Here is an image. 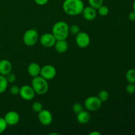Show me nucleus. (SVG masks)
Returning a JSON list of instances; mask_svg holds the SVG:
<instances>
[{"mask_svg": "<svg viewBox=\"0 0 135 135\" xmlns=\"http://www.w3.org/2000/svg\"><path fill=\"white\" fill-rule=\"evenodd\" d=\"M62 7L66 14L76 16L82 13L84 5L82 0H65Z\"/></svg>", "mask_w": 135, "mask_h": 135, "instance_id": "nucleus-1", "label": "nucleus"}, {"mask_svg": "<svg viewBox=\"0 0 135 135\" xmlns=\"http://www.w3.org/2000/svg\"><path fill=\"white\" fill-rule=\"evenodd\" d=\"M52 34L57 40H66L69 34V26L65 21H58L53 26Z\"/></svg>", "mask_w": 135, "mask_h": 135, "instance_id": "nucleus-2", "label": "nucleus"}, {"mask_svg": "<svg viewBox=\"0 0 135 135\" xmlns=\"http://www.w3.org/2000/svg\"><path fill=\"white\" fill-rule=\"evenodd\" d=\"M31 86L35 93L38 95H44L46 94L49 88L47 80L40 75L33 77Z\"/></svg>", "mask_w": 135, "mask_h": 135, "instance_id": "nucleus-3", "label": "nucleus"}, {"mask_svg": "<svg viewBox=\"0 0 135 135\" xmlns=\"http://www.w3.org/2000/svg\"><path fill=\"white\" fill-rule=\"evenodd\" d=\"M39 38L38 32L35 29H28L24 34L22 40L27 46H33L37 43Z\"/></svg>", "mask_w": 135, "mask_h": 135, "instance_id": "nucleus-4", "label": "nucleus"}, {"mask_svg": "<svg viewBox=\"0 0 135 135\" xmlns=\"http://www.w3.org/2000/svg\"><path fill=\"white\" fill-rule=\"evenodd\" d=\"M102 104V102L98 96H90L84 101V106L88 112H94L98 110L101 108Z\"/></svg>", "mask_w": 135, "mask_h": 135, "instance_id": "nucleus-5", "label": "nucleus"}, {"mask_svg": "<svg viewBox=\"0 0 135 135\" xmlns=\"http://www.w3.org/2000/svg\"><path fill=\"white\" fill-rule=\"evenodd\" d=\"M57 71L55 67L51 65H46L41 67L40 75L47 80H51L55 76Z\"/></svg>", "mask_w": 135, "mask_h": 135, "instance_id": "nucleus-6", "label": "nucleus"}, {"mask_svg": "<svg viewBox=\"0 0 135 135\" xmlns=\"http://www.w3.org/2000/svg\"><path fill=\"white\" fill-rule=\"evenodd\" d=\"M75 42H76V45L79 47L85 48L89 46L90 43V38L89 35L86 32H80L76 35Z\"/></svg>", "mask_w": 135, "mask_h": 135, "instance_id": "nucleus-7", "label": "nucleus"}, {"mask_svg": "<svg viewBox=\"0 0 135 135\" xmlns=\"http://www.w3.org/2000/svg\"><path fill=\"white\" fill-rule=\"evenodd\" d=\"M19 94L23 100L30 101L34 98L36 93L32 86L24 85L20 88Z\"/></svg>", "mask_w": 135, "mask_h": 135, "instance_id": "nucleus-8", "label": "nucleus"}, {"mask_svg": "<svg viewBox=\"0 0 135 135\" xmlns=\"http://www.w3.org/2000/svg\"><path fill=\"white\" fill-rule=\"evenodd\" d=\"M38 118L42 125L47 126L50 125L53 121V116L51 112L47 109H42L38 113Z\"/></svg>", "mask_w": 135, "mask_h": 135, "instance_id": "nucleus-9", "label": "nucleus"}, {"mask_svg": "<svg viewBox=\"0 0 135 135\" xmlns=\"http://www.w3.org/2000/svg\"><path fill=\"white\" fill-rule=\"evenodd\" d=\"M57 40L52 33H45L40 38V42L45 47H51L54 46Z\"/></svg>", "mask_w": 135, "mask_h": 135, "instance_id": "nucleus-10", "label": "nucleus"}, {"mask_svg": "<svg viewBox=\"0 0 135 135\" xmlns=\"http://www.w3.org/2000/svg\"><path fill=\"white\" fill-rule=\"evenodd\" d=\"M4 119L7 125L13 126V125H17L19 122L20 116L17 112L15 111H10L5 114Z\"/></svg>", "mask_w": 135, "mask_h": 135, "instance_id": "nucleus-11", "label": "nucleus"}, {"mask_svg": "<svg viewBox=\"0 0 135 135\" xmlns=\"http://www.w3.org/2000/svg\"><path fill=\"white\" fill-rule=\"evenodd\" d=\"M82 14H83V17L86 21H93L94 19L96 18L97 12H96V9L91 6H88L84 8L83 12H82Z\"/></svg>", "mask_w": 135, "mask_h": 135, "instance_id": "nucleus-12", "label": "nucleus"}, {"mask_svg": "<svg viewBox=\"0 0 135 135\" xmlns=\"http://www.w3.org/2000/svg\"><path fill=\"white\" fill-rule=\"evenodd\" d=\"M12 64L7 59H2L0 61V75L6 76L11 73Z\"/></svg>", "mask_w": 135, "mask_h": 135, "instance_id": "nucleus-13", "label": "nucleus"}, {"mask_svg": "<svg viewBox=\"0 0 135 135\" xmlns=\"http://www.w3.org/2000/svg\"><path fill=\"white\" fill-rule=\"evenodd\" d=\"M54 47L58 53L63 54L66 52L68 49V43L65 40H56Z\"/></svg>", "mask_w": 135, "mask_h": 135, "instance_id": "nucleus-14", "label": "nucleus"}, {"mask_svg": "<svg viewBox=\"0 0 135 135\" xmlns=\"http://www.w3.org/2000/svg\"><path fill=\"white\" fill-rule=\"evenodd\" d=\"M28 73L29 75H30L32 77H35V76L40 75V73L41 67L39 65V64L36 63H31L28 67Z\"/></svg>", "mask_w": 135, "mask_h": 135, "instance_id": "nucleus-15", "label": "nucleus"}, {"mask_svg": "<svg viewBox=\"0 0 135 135\" xmlns=\"http://www.w3.org/2000/svg\"><path fill=\"white\" fill-rule=\"evenodd\" d=\"M76 115H77L76 119H77L78 122L81 124L87 123L90 119V113L88 110H83Z\"/></svg>", "mask_w": 135, "mask_h": 135, "instance_id": "nucleus-16", "label": "nucleus"}, {"mask_svg": "<svg viewBox=\"0 0 135 135\" xmlns=\"http://www.w3.org/2000/svg\"><path fill=\"white\" fill-rule=\"evenodd\" d=\"M8 82L5 76L0 75V94L5 92L8 86Z\"/></svg>", "mask_w": 135, "mask_h": 135, "instance_id": "nucleus-17", "label": "nucleus"}, {"mask_svg": "<svg viewBox=\"0 0 135 135\" xmlns=\"http://www.w3.org/2000/svg\"><path fill=\"white\" fill-rule=\"evenodd\" d=\"M126 79L129 83H135V69H131L128 70L126 73Z\"/></svg>", "mask_w": 135, "mask_h": 135, "instance_id": "nucleus-18", "label": "nucleus"}, {"mask_svg": "<svg viewBox=\"0 0 135 135\" xmlns=\"http://www.w3.org/2000/svg\"><path fill=\"white\" fill-rule=\"evenodd\" d=\"M88 1L90 6L96 9H98L100 6H102L104 3V0H88Z\"/></svg>", "mask_w": 135, "mask_h": 135, "instance_id": "nucleus-19", "label": "nucleus"}, {"mask_svg": "<svg viewBox=\"0 0 135 135\" xmlns=\"http://www.w3.org/2000/svg\"><path fill=\"white\" fill-rule=\"evenodd\" d=\"M98 11L99 15L100 16H102V17H105V16L108 15L109 10L108 7H107L106 5H102L98 9Z\"/></svg>", "mask_w": 135, "mask_h": 135, "instance_id": "nucleus-20", "label": "nucleus"}, {"mask_svg": "<svg viewBox=\"0 0 135 135\" xmlns=\"http://www.w3.org/2000/svg\"><path fill=\"white\" fill-rule=\"evenodd\" d=\"M109 96V95L108 91L105 90H101L99 92L98 95V97L103 102H105L108 100Z\"/></svg>", "mask_w": 135, "mask_h": 135, "instance_id": "nucleus-21", "label": "nucleus"}, {"mask_svg": "<svg viewBox=\"0 0 135 135\" xmlns=\"http://www.w3.org/2000/svg\"><path fill=\"white\" fill-rule=\"evenodd\" d=\"M32 108L34 112L39 113L41 110L43 109V105H42V103L40 102H35L32 105Z\"/></svg>", "mask_w": 135, "mask_h": 135, "instance_id": "nucleus-22", "label": "nucleus"}, {"mask_svg": "<svg viewBox=\"0 0 135 135\" xmlns=\"http://www.w3.org/2000/svg\"><path fill=\"white\" fill-rule=\"evenodd\" d=\"M72 109L74 113H75L76 114H78L80 112L84 110V107H83V105L77 102L73 104V105L72 107Z\"/></svg>", "mask_w": 135, "mask_h": 135, "instance_id": "nucleus-23", "label": "nucleus"}, {"mask_svg": "<svg viewBox=\"0 0 135 135\" xmlns=\"http://www.w3.org/2000/svg\"><path fill=\"white\" fill-rule=\"evenodd\" d=\"M7 124L4 117H0V134L5 131V129H7Z\"/></svg>", "mask_w": 135, "mask_h": 135, "instance_id": "nucleus-24", "label": "nucleus"}, {"mask_svg": "<svg viewBox=\"0 0 135 135\" xmlns=\"http://www.w3.org/2000/svg\"><path fill=\"white\" fill-rule=\"evenodd\" d=\"M69 32L74 35H76L78 33L80 32V28L76 25H72V26H69Z\"/></svg>", "mask_w": 135, "mask_h": 135, "instance_id": "nucleus-25", "label": "nucleus"}, {"mask_svg": "<svg viewBox=\"0 0 135 135\" xmlns=\"http://www.w3.org/2000/svg\"><path fill=\"white\" fill-rule=\"evenodd\" d=\"M126 91L129 94H133L135 92V85L133 83H129L126 86Z\"/></svg>", "mask_w": 135, "mask_h": 135, "instance_id": "nucleus-26", "label": "nucleus"}, {"mask_svg": "<svg viewBox=\"0 0 135 135\" xmlns=\"http://www.w3.org/2000/svg\"><path fill=\"white\" fill-rule=\"evenodd\" d=\"M20 92V88L17 85L12 86L10 88V93L13 96H17V95L19 94Z\"/></svg>", "mask_w": 135, "mask_h": 135, "instance_id": "nucleus-27", "label": "nucleus"}, {"mask_svg": "<svg viewBox=\"0 0 135 135\" xmlns=\"http://www.w3.org/2000/svg\"><path fill=\"white\" fill-rule=\"evenodd\" d=\"M6 77L8 83H13L16 80V76L15 74L12 73H10L8 75H7L5 76Z\"/></svg>", "mask_w": 135, "mask_h": 135, "instance_id": "nucleus-28", "label": "nucleus"}, {"mask_svg": "<svg viewBox=\"0 0 135 135\" xmlns=\"http://www.w3.org/2000/svg\"><path fill=\"white\" fill-rule=\"evenodd\" d=\"M34 2L38 5H44L48 2V0H34Z\"/></svg>", "mask_w": 135, "mask_h": 135, "instance_id": "nucleus-29", "label": "nucleus"}, {"mask_svg": "<svg viewBox=\"0 0 135 135\" xmlns=\"http://www.w3.org/2000/svg\"><path fill=\"white\" fill-rule=\"evenodd\" d=\"M129 18L131 21H135V12L134 11H132L129 13Z\"/></svg>", "mask_w": 135, "mask_h": 135, "instance_id": "nucleus-30", "label": "nucleus"}, {"mask_svg": "<svg viewBox=\"0 0 135 135\" xmlns=\"http://www.w3.org/2000/svg\"><path fill=\"white\" fill-rule=\"evenodd\" d=\"M89 134L90 135H100V134H101V133H100V132L96 131H95L91 132V133H90Z\"/></svg>", "mask_w": 135, "mask_h": 135, "instance_id": "nucleus-31", "label": "nucleus"}, {"mask_svg": "<svg viewBox=\"0 0 135 135\" xmlns=\"http://www.w3.org/2000/svg\"><path fill=\"white\" fill-rule=\"evenodd\" d=\"M133 11L135 12V0L133 3Z\"/></svg>", "mask_w": 135, "mask_h": 135, "instance_id": "nucleus-32", "label": "nucleus"}]
</instances>
